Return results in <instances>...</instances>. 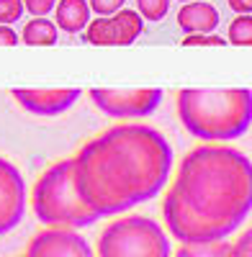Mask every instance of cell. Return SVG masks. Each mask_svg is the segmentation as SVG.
I'll return each mask as SVG.
<instances>
[{
    "mask_svg": "<svg viewBox=\"0 0 252 257\" xmlns=\"http://www.w3.org/2000/svg\"><path fill=\"white\" fill-rule=\"evenodd\" d=\"M173 170V147L147 123H116L75 157V188L95 216L152 201Z\"/></svg>",
    "mask_w": 252,
    "mask_h": 257,
    "instance_id": "6da1fadb",
    "label": "cell"
},
{
    "mask_svg": "<svg viewBox=\"0 0 252 257\" xmlns=\"http://www.w3.org/2000/svg\"><path fill=\"white\" fill-rule=\"evenodd\" d=\"M173 188L201 216L237 229L252 211V160L226 144H201L183 157Z\"/></svg>",
    "mask_w": 252,
    "mask_h": 257,
    "instance_id": "7a4b0ae2",
    "label": "cell"
},
{
    "mask_svg": "<svg viewBox=\"0 0 252 257\" xmlns=\"http://www.w3.org/2000/svg\"><path fill=\"white\" fill-rule=\"evenodd\" d=\"M178 116L185 132L206 144L239 139L252 126V90H180Z\"/></svg>",
    "mask_w": 252,
    "mask_h": 257,
    "instance_id": "3957f363",
    "label": "cell"
},
{
    "mask_svg": "<svg viewBox=\"0 0 252 257\" xmlns=\"http://www.w3.org/2000/svg\"><path fill=\"white\" fill-rule=\"evenodd\" d=\"M34 213L49 229H80L98 221L75 188V157L54 162L34 185Z\"/></svg>",
    "mask_w": 252,
    "mask_h": 257,
    "instance_id": "277c9868",
    "label": "cell"
},
{
    "mask_svg": "<svg viewBox=\"0 0 252 257\" xmlns=\"http://www.w3.org/2000/svg\"><path fill=\"white\" fill-rule=\"evenodd\" d=\"M98 257H170V239L147 216H121L103 229Z\"/></svg>",
    "mask_w": 252,
    "mask_h": 257,
    "instance_id": "5b68a950",
    "label": "cell"
},
{
    "mask_svg": "<svg viewBox=\"0 0 252 257\" xmlns=\"http://www.w3.org/2000/svg\"><path fill=\"white\" fill-rule=\"evenodd\" d=\"M162 216H165V226L183 244L219 242V239H226L234 231L232 224H221V221H211V219L201 216L196 208L188 206V201L175 188L167 190V196L162 201Z\"/></svg>",
    "mask_w": 252,
    "mask_h": 257,
    "instance_id": "8992f818",
    "label": "cell"
},
{
    "mask_svg": "<svg viewBox=\"0 0 252 257\" xmlns=\"http://www.w3.org/2000/svg\"><path fill=\"white\" fill-rule=\"evenodd\" d=\"M90 98L111 118H144L157 111V105L162 103V90L160 88H134V90L93 88Z\"/></svg>",
    "mask_w": 252,
    "mask_h": 257,
    "instance_id": "52a82bcc",
    "label": "cell"
},
{
    "mask_svg": "<svg viewBox=\"0 0 252 257\" xmlns=\"http://www.w3.org/2000/svg\"><path fill=\"white\" fill-rule=\"evenodd\" d=\"M142 29H144V18L137 11L123 8L116 16L90 21L82 39L95 47H126V44H134L142 36Z\"/></svg>",
    "mask_w": 252,
    "mask_h": 257,
    "instance_id": "ba28073f",
    "label": "cell"
},
{
    "mask_svg": "<svg viewBox=\"0 0 252 257\" xmlns=\"http://www.w3.org/2000/svg\"><path fill=\"white\" fill-rule=\"evenodd\" d=\"M26 211V183L21 170L0 157V234H8L24 219Z\"/></svg>",
    "mask_w": 252,
    "mask_h": 257,
    "instance_id": "9c48e42d",
    "label": "cell"
},
{
    "mask_svg": "<svg viewBox=\"0 0 252 257\" xmlns=\"http://www.w3.org/2000/svg\"><path fill=\"white\" fill-rule=\"evenodd\" d=\"M26 257H93V249L72 229H47L29 242Z\"/></svg>",
    "mask_w": 252,
    "mask_h": 257,
    "instance_id": "30bf717a",
    "label": "cell"
},
{
    "mask_svg": "<svg viewBox=\"0 0 252 257\" xmlns=\"http://www.w3.org/2000/svg\"><path fill=\"white\" fill-rule=\"evenodd\" d=\"M13 98L18 105H24L29 113L36 116H59L77 103L80 90L77 88H54V90H29V88H16Z\"/></svg>",
    "mask_w": 252,
    "mask_h": 257,
    "instance_id": "8fae6325",
    "label": "cell"
},
{
    "mask_svg": "<svg viewBox=\"0 0 252 257\" xmlns=\"http://www.w3.org/2000/svg\"><path fill=\"white\" fill-rule=\"evenodd\" d=\"M178 26L188 36L191 34H214L219 26V11L211 3H203V0L185 3L178 11Z\"/></svg>",
    "mask_w": 252,
    "mask_h": 257,
    "instance_id": "7c38bea8",
    "label": "cell"
},
{
    "mask_svg": "<svg viewBox=\"0 0 252 257\" xmlns=\"http://www.w3.org/2000/svg\"><path fill=\"white\" fill-rule=\"evenodd\" d=\"M54 24L65 34H80L90 26V3L88 0H59L54 8Z\"/></svg>",
    "mask_w": 252,
    "mask_h": 257,
    "instance_id": "4fadbf2b",
    "label": "cell"
},
{
    "mask_svg": "<svg viewBox=\"0 0 252 257\" xmlns=\"http://www.w3.org/2000/svg\"><path fill=\"white\" fill-rule=\"evenodd\" d=\"M59 29L54 21L49 18H31L29 24L24 26V34H21V41L29 47H52L57 44Z\"/></svg>",
    "mask_w": 252,
    "mask_h": 257,
    "instance_id": "5bb4252c",
    "label": "cell"
},
{
    "mask_svg": "<svg viewBox=\"0 0 252 257\" xmlns=\"http://www.w3.org/2000/svg\"><path fill=\"white\" fill-rule=\"evenodd\" d=\"M175 257H232V242H208V244H183Z\"/></svg>",
    "mask_w": 252,
    "mask_h": 257,
    "instance_id": "9a60e30c",
    "label": "cell"
},
{
    "mask_svg": "<svg viewBox=\"0 0 252 257\" xmlns=\"http://www.w3.org/2000/svg\"><path fill=\"white\" fill-rule=\"evenodd\" d=\"M226 41L234 47H252V16H237L226 29Z\"/></svg>",
    "mask_w": 252,
    "mask_h": 257,
    "instance_id": "2e32d148",
    "label": "cell"
},
{
    "mask_svg": "<svg viewBox=\"0 0 252 257\" xmlns=\"http://www.w3.org/2000/svg\"><path fill=\"white\" fill-rule=\"evenodd\" d=\"M137 8L144 21H162L170 11V0H137Z\"/></svg>",
    "mask_w": 252,
    "mask_h": 257,
    "instance_id": "e0dca14e",
    "label": "cell"
},
{
    "mask_svg": "<svg viewBox=\"0 0 252 257\" xmlns=\"http://www.w3.org/2000/svg\"><path fill=\"white\" fill-rule=\"evenodd\" d=\"M24 0H0V26H11L24 16Z\"/></svg>",
    "mask_w": 252,
    "mask_h": 257,
    "instance_id": "ac0fdd59",
    "label": "cell"
},
{
    "mask_svg": "<svg viewBox=\"0 0 252 257\" xmlns=\"http://www.w3.org/2000/svg\"><path fill=\"white\" fill-rule=\"evenodd\" d=\"M88 3L98 18H108V16H116L118 11H123L126 0H88Z\"/></svg>",
    "mask_w": 252,
    "mask_h": 257,
    "instance_id": "d6986e66",
    "label": "cell"
},
{
    "mask_svg": "<svg viewBox=\"0 0 252 257\" xmlns=\"http://www.w3.org/2000/svg\"><path fill=\"white\" fill-rule=\"evenodd\" d=\"M226 39L214 34H191L183 39V47H224Z\"/></svg>",
    "mask_w": 252,
    "mask_h": 257,
    "instance_id": "ffe728a7",
    "label": "cell"
},
{
    "mask_svg": "<svg viewBox=\"0 0 252 257\" xmlns=\"http://www.w3.org/2000/svg\"><path fill=\"white\" fill-rule=\"evenodd\" d=\"M57 3H59V0H24V8L31 16H36V18H47L57 8Z\"/></svg>",
    "mask_w": 252,
    "mask_h": 257,
    "instance_id": "44dd1931",
    "label": "cell"
},
{
    "mask_svg": "<svg viewBox=\"0 0 252 257\" xmlns=\"http://www.w3.org/2000/svg\"><path fill=\"white\" fill-rule=\"evenodd\" d=\"M232 257H252V229H247L232 244Z\"/></svg>",
    "mask_w": 252,
    "mask_h": 257,
    "instance_id": "7402d4cb",
    "label": "cell"
},
{
    "mask_svg": "<svg viewBox=\"0 0 252 257\" xmlns=\"http://www.w3.org/2000/svg\"><path fill=\"white\" fill-rule=\"evenodd\" d=\"M18 44V34L11 26H0V47H16Z\"/></svg>",
    "mask_w": 252,
    "mask_h": 257,
    "instance_id": "603a6c76",
    "label": "cell"
},
{
    "mask_svg": "<svg viewBox=\"0 0 252 257\" xmlns=\"http://www.w3.org/2000/svg\"><path fill=\"white\" fill-rule=\"evenodd\" d=\"M237 16H252V0H226Z\"/></svg>",
    "mask_w": 252,
    "mask_h": 257,
    "instance_id": "cb8c5ba5",
    "label": "cell"
},
{
    "mask_svg": "<svg viewBox=\"0 0 252 257\" xmlns=\"http://www.w3.org/2000/svg\"><path fill=\"white\" fill-rule=\"evenodd\" d=\"M180 3H183V6H185V3H193V0H180Z\"/></svg>",
    "mask_w": 252,
    "mask_h": 257,
    "instance_id": "d4e9b609",
    "label": "cell"
}]
</instances>
